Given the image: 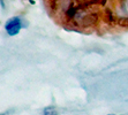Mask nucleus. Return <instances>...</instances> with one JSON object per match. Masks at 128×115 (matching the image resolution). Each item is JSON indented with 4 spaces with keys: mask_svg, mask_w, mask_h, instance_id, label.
<instances>
[{
    "mask_svg": "<svg viewBox=\"0 0 128 115\" xmlns=\"http://www.w3.org/2000/svg\"><path fill=\"white\" fill-rule=\"evenodd\" d=\"M108 115H113V114H108Z\"/></svg>",
    "mask_w": 128,
    "mask_h": 115,
    "instance_id": "nucleus-4",
    "label": "nucleus"
},
{
    "mask_svg": "<svg viewBox=\"0 0 128 115\" xmlns=\"http://www.w3.org/2000/svg\"><path fill=\"white\" fill-rule=\"evenodd\" d=\"M0 3H1V5H2V6H4V2H2V0H0Z\"/></svg>",
    "mask_w": 128,
    "mask_h": 115,
    "instance_id": "nucleus-3",
    "label": "nucleus"
},
{
    "mask_svg": "<svg viewBox=\"0 0 128 115\" xmlns=\"http://www.w3.org/2000/svg\"><path fill=\"white\" fill-rule=\"evenodd\" d=\"M22 20L18 16H14V17H10L6 21L5 23V30L9 36H16L20 30L22 29Z\"/></svg>",
    "mask_w": 128,
    "mask_h": 115,
    "instance_id": "nucleus-1",
    "label": "nucleus"
},
{
    "mask_svg": "<svg viewBox=\"0 0 128 115\" xmlns=\"http://www.w3.org/2000/svg\"><path fill=\"white\" fill-rule=\"evenodd\" d=\"M43 115H59V111L54 106H48L43 109Z\"/></svg>",
    "mask_w": 128,
    "mask_h": 115,
    "instance_id": "nucleus-2",
    "label": "nucleus"
}]
</instances>
